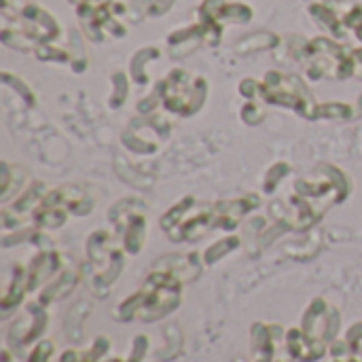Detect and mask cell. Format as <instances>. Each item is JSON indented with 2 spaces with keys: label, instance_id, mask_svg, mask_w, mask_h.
<instances>
[{
  "label": "cell",
  "instance_id": "6da1fadb",
  "mask_svg": "<svg viewBox=\"0 0 362 362\" xmlns=\"http://www.w3.org/2000/svg\"><path fill=\"white\" fill-rule=\"evenodd\" d=\"M182 280L176 278L172 272L153 269L144 280L142 288L127 297L115 312L121 322L142 320L155 322L172 314L182 299Z\"/></svg>",
  "mask_w": 362,
  "mask_h": 362
},
{
  "label": "cell",
  "instance_id": "7a4b0ae2",
  "mask_svg": "<svg viewBox=\"0 0 362 362\" xmlns=\"http://www.w3.org/2000/svg\"><path fill=\"white\" fill-rule=\"evenodd\" d=\"M265 102L284 106V108H295L308 119H318V104L314 102L312 93L308 87L293 74H282V72H269L261 85V93Z\"/></svg>",
  "mask_w": 362,
  "mask_h": 362
},
{
  "label": "cell",
  "instance_id": "3957f363",
  "mask_svg": "<svg viewBox=\"0 0 362 362\" xmlns=\"http://www.w3.org/2000/svg\"><path fill=\"white\" fill-rule=\"evenodd\" d=\"M159 95L168 110L176 115H193L206 100V81L189 74L187 70H174L159 85Z\"/></svg>",
  "mask_w": 362,
  "mask_h": 362
},
{
  "label": "cell",
  "instance_id": "277c9868",
  "mask_svg": "<svg viewBox=\"0 0 362 362\" xmlns=\"http://www.w3.org/2000/svg\"><path fill=\"white\" fill-rule=\"evenodd\" d=\"M341 327V314L335 305H329L322 297H316L303 314L301 331L312 341L333 344Z\"/></svg>",
  "mask_w": 362,
  "mask_h": 362
},
{
  "label": "cell",
  "instance_id": "5b68a950",
  "mask_svg": "<svg viewBox=\"0 0 362 362\" xmlns=\"http://www.w3.org/2000/svg\"><path fill=\"white\" fill-rule=\"evenodd\" d=\"M47 305H42L40 301H32L25 305V314L28 320H17L11 331H8V344L15 352H21L23 348L38 344L42 333L47 331V322H49V314L45 310Z\"/></svg>",
  "mask_w": 362,
  "mask_h": 362
},
{
  "label": "cell",
  "instance_id": "8992f818",
  "mask_svg": "<svg viewBox=\"0 0 362 362\" xmlns=\"http://www.w3.org/2000/svg\"><path fill=\"white\" fill-rule=\"evenodd\" d=\"M64 269V257L53 248L40 250L28 265V293L40 288L45 282H51Z\"/></svg>",
  "mask_w": 362,
  "mask_h": 362
},
{
  "label": "cell",
  "instance_id": "52a82bcc",
  "mask_svg": "<svg viewBox=\"0 0 362 362\" xmlns=\"http://www.w3.org/2000/svg\"><path fill=\"white\" fill-rule=\"evenodd\" d=\"M261 204L259 195H244L240 199H231V202H223L216 204V221L214 227H221L225 231H231L240 225V221L255 210Z\"/></svg>",
  "mask_w": 362,
  "mask_h": 362
},
{
  "label": "cell",
  "instance_id": "ba28073f",
  "mask_svg": "<svg viewBox=\"0 0 362 362\" xmlns=\"http://www.w3.org/2000/svg\"><path fill=\"white\" fill-rule=\"evenodd\" d=\"M112 210L121 212L119 206H115ZM119 225H121V240H123V250L127 255H138L144 246V235H146V221L140 212L132 210L127 214H123L119 218Z\"/></svg>",
  "mask_w": 362,
  "mask_h": 362
},
{
  "label": "cell",
  "instance_id": "9c48e42d",
  "mask_svg": "<svg viewBox=\"0 0 362 362\" xmlns=\"http://www.w3.org/2000/svg\"><path fill=\"white\" fill-rule=\"evenodd\" d=\"M204 265L206 263L204 259H199L197 252H189V255H165L153 265V269H165L172 272L182 282H193L202 274Z\"/></svg>",
  "mask_w": 362,
  "mask_h": 362
},
{
  "label": "cell",
  "instance_id": "30bf717a",
  "mask_svg": "<svg viewBox=\"0 0 362 362\" xmlns=\"http://www.w3.org/2000/svg\"><path fill=\"white\" fill-rule=\"evenodd\" d=\"M78 280H81V272H74V269H62L40 293H38V301L42 303V305H51V303H55V301H62V299H66L74 288H76V284H78Z\"/></svg>",
  "mask_w": 362,
  "mask_h": 362
},
{
  "label": "cell",
  "instance_id": "8fae6325",
  "mask_svg": "<svg viewBox=\"0 0 362 362\" xmlns=\"http://www.w3.org/2000/svg\"><path fill=\"white\" fill-rule=\"evenodd\" d=\"M28 293V272L21 267V265H15L13 267V278H11V284L8 288L4 291L2 295V301H0V310H2V316H11L23 301Z\"/></svg>",
  "mask_w": 362,
  "mask_h": 362
},
{
  "label": "cell",
  "instance_id": "7c38bea8",
  "mask_svg": "<svg viewBox=\"0 0 362 362\" xmlns=\"http://www.w3.org/2000/svg\"><path fill=\"white\" fill-rule=\"evenodd\" d=\"M108 350H110V339L106 335H100L93 339V344L87 350H66L59 362H102Z\"/></svg>",
  "mask_w": 362,
  "mask_h": 362
},
{
  "label": "cell",
  "instance_id": "4fadbf2b",
  "mask_svg": "<svg viewBox=\"0 0 362 362\" xmlns=\"http://www.w3.org/2000/svg\"><path fill=\"white\" fill-rule=\"evenodd\" d=\"M238 246H240V238L229 235V238H225V240L212 244V246L204 252V263H206V265H214L218 259L227 257V255H229L231 250H235Z\"/></svg>",
  "mask_w": 362,
  "mask_h": 362
},
{
  "label": "cell",
  "instance_id": "5bb4252c",
  "mask_svg": "<svg viewBox=\"0 0 362 362\" xmlns=\"http://www.w3.org/2000/svg\"><path fill=\"white\" fill-rule=\"evenodd\" d=\"M53 354H55V344L51 339H40L34 346V350L28 354L25 362H49Z\"/></svg>",
  "mask_w": 362,
  "mask_h": 362
},
{
  "label": "cell",
  "instance_id": "9a60e30c",
  "mask_svg": "<svg viewBox=\"0 0 362 362\" xmlns=\"http://www.w3.org/2000/svg\"><path fill=\"white\" fill-rule=\"evenodd\" d=\"M146 350H148V337L146 335H136L134 341H132V352L125 356V362H142Z\"/></svg>",
  "mask_w": 362,
  "mask_h": 362
},
{
  "label": "cell",
  "instance_id": "2e32d148",
  "mask_svg": "<svg viewBox=\"0 0 362 362\" xmlns=\"http://www.w3.org/2000/svg\"><path fill=\"white\" fill-rule=\"evenodd\" d=\"M172 2H174V0H155V2H153V6H151V13L161 15L168 6H172Z\"/></svg>",
  "mask_w": 362,
  "mask_h": 362
},
{
  "label": "cell",
  "instance_id": "e0dca14e",
  "mask_svg": "<svg viewBox=\"0 0 362 362\" xmlns=\"http://www.w3.org/2000/svg\"><path fill=\"white\" fill-rule=\"evenodd\" d=\"M104 362H125V358H108V361Z\"/></svg>",
  "mask_w": 362,
  "mask_h": 362
},
{
  "label": "cell",
  "instance_id": "ac0fdd59",
  "mask_svg": "<svg viewBox=\"0 0 362 362\" xmlns=\"http://www.w3.org/2000/svg\"><path fill=\"white\" fill-rule=\"evenodd\" d=\"M278 362H280V361H278Z\"/></svg>",
  "mask_w": 362,
  "mask_h": 362
}]
</instances>
